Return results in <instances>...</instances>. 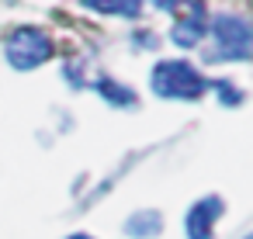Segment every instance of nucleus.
Returning <instances> with one entry per match:
<instances>
[{
    "instance_id": "nucleus-10",
    "label": "nucleus",
    "mask_w": 253,
    "mask_h": 239,
    "mask_svg": "<svg viewBox=\"0 0 253 239\" xmlns=\"http://www.w3.org/2000/svg\"><path fill=\"white\" fill-rule=\"evenodd\" d=\"M153 4H156L160 11H173V7H177V0H153Z\"/></svg>"
},
{
    "instance_id": "nucleus-7",
    "label": "nucleus",
    "mask_w": 253,
    "mask_h": 239,
    "mask_svg": "<svg viewBox=\"0 0 253 239\" xmlns=\"http://www.w3.org/2000/svg\"><path fill=\"white\" fill-rule=\"evenodd\" d=\"M87 7H94V11H101V14H135L139 11V0H84Z\"/></svg>"
},
{
    "instance_id": "nucleus-6",
    "label": "nucleus",
    "mask_w": 253,
    "mask_h": 239,
    "mask_svg": "<svg viewBox=\"0 0 253 239\" xmlns=\"http://www.w3.org/2000/svg\"><path fill=\"white\" fill-rule=\"evenodd\" d=\"M163 229V222H160V211H135L132 218H128V225H125V232L128 236H142V239H149V236H156Z\"/></svg>"
},
{
    "instance_id": "nucleus-1",
    "label": "nucleus",
    "mask_w": 253,
    "mask_h": 239,
    "mask_svg": "<svg viewBox=\"0 0 253 239\" xmlns=\"http://www.w3.org/2000/svg\"><path fill=\"white\" fill-rule=\"evenodd\" d=\"M153 90L160 97H184V101H194L208 90V80L191 66V63H156L153 70Z\"/></svg>"
},
{
    "instance_id": "nucleus-11",
    "label": "nucleus",
    "mask_w": 253,
    "mask_h": 239,
    "mask_svg": "<svg viewBox=\"0 0 253 239\" xmlns=\"http://www.w3.org/2000/svg\"><path fill=\"white\" fill-rule=\"evenodd\" d=\"M70 239H94V236H84V232H77V236H70Z\"/></svg>"
},
{
    "instance_id": "nucleus-5",
    "label": "nucleus",
    "mask_w": 253,
    "mask_h": 239,
    "mask_svg": "<svg viewBox=\"0 0 253 239\" xmlns=\"http://www.w3.org/2000/svg\"><path fill=\"white\" fill-rule=\"evenodd\" d=\"M201 35H205V25H201V11H194V18L180 21V25H177V28L170 32V39H173L177 45H184V49L198 45V42H201Z\"/></svg>"
},
{
    "instance_id": "nucleus-2",
    "label": "nucleus",
    "mask_w": 253,
    "mask_h": 239,
    "mask_svg": "<svg viewBox=\"0 0 253 239\" xmlns=\"http://www.w3.org/2000/svg\"><path fill=\"white\" fill-rule=\"evenodd\" d=\"M52 56V42L45 32L39 28H18L7 42V63L14 70H32V66H42L45 59Z\"/></svg>"
},
{
    "instance_id": "nucleus-9",
    "label": "nucleus",
    "mask_w": 253,
    "mask_h": 239,
    "mask_svg": "<svg viewBox=\"0 0 253 239\" xmlns=\"http://www.w3.org/2000/svg\"><path fill=\"white\" fill-rule=\"evenodd\" d=\"M215 90H218L222 104H239V101H243V94H239V90H232L225 80H215Z\"/></svg>"
},
{
    "instance_id": "nucleus-8",
    "label": "nucleus",
    "mask_w": 253,
    "mask_h": 239,
    "mask_svg": "<svg viewBox=\"0 0 253 239\" xmlns=\"http://www.w3.org/2000/svg\"><path fill=\"white\" fill-rule=\"evenodd\" d=\"M97 90H101L111 104H132V101H135V94H132V90H125V87H118V83H111V80H101V83H97Z\"/></svg>"
},
{
    "instance_id": "nucleus-3",
    "label": "nucleus",
    "mask_w": 253,
    "mask_h": 239,
    "mask_svg": "<svg viewBox=\"0 0 253 239\" xmlns=\"http://www.w3.org/2000/svg\"><path fill=\"white\" fill-rule=\"evenodd\" d=\"M215 39H218L225 59H246V56H250V39H253V32H250V25H246L243 18H236V14L215 18Z\"/></svg>"
},
{
    "instance_id": "nucleus-4",
    "label": "nucleus",
    "mask_w": 253,
    "mask_h": 239,
    "mask_svg": "<svg viewBox=\"0 0 253 239\" xmlns=\"http://www.w3.org/2000/svg\"><path fill=\"white\" fill-rule=\"evenodd\" d=\"M222 211V198H205L187 215V239H211V222Z\"/></svg>"
}]
</instances>
